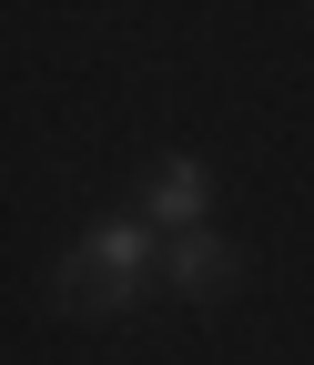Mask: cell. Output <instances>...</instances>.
I'll return each instance as SVG.
<instances>
[{
	"label": "cell",
	"instance_id": "2",
	"mask_svg": "<svg viewBox=\"0 0 314 365\" xmlns=\"http://www.w3.org/2000/svg\"><path fill=\"white\" fill-rule=\"evenodd\" d=\"M193 213H203V163L172 153V163L142 182V223H193Z\"/></svg>",
	"mask_w": 314,
	"mask_h": 365
},
{
	"label": "cell",
	"instance_id": "1",
	"mask_svg": "<svg viewBox=\"0 0 314 365\" xmlns=\"http://www.w3.org/2000/svg\"><path fill=\"white\" fill-rule=\"evenodd\" d=\"M142 274H152V223L122 213V223H102V234L61 264V304H122Z\"/></svg>",
	"mask_w": 314,
	"mask_h": 365
},
{
	"label": "cell",
	"instance_id": "3",
	"mask_svg": "<svg viewBox=\"0 0 314 365\" xmlns=\"http://www.w3.org/2000/svg\"><path fill=\"white\" fill-rule=\"evenodd\" d=\"M172 284H183V294H223V284H234V244L183 234V244H172Z\"/></svg>",
	"mask_w": 314,
	"mask_h": 365
}]
</instances>
